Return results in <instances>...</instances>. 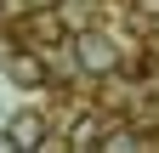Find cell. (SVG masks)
I'll return each mask as SVG.
<instances>
[{
  "label": "cell",
  "instance_id": "obj_1",
  "mask_svg": "<svg viewBox=\"0 0 159 153\" xmlns=\"http://www.w3.org/2000/svg\"><path fill=\"white\" fill-rule=\"evenodd\" d=\"M114 63H119V51H114L108 34H80V68L85 74H108Z\"/></svg>",
  "mask_w": 159,
  "mask_h": 153
},
{
  "label": "cell",
  "instance_id": "obj_2",
  "mask_svg": "<svg viewBox=\"0 0 159 153\" xmlns=\"http://www.w3.org/2000/svg\"><path fill=\"white\" fill-rule=\"evenodd\" d=\"M108 136H102V119L97 113H80V119L68 125V136H63V147H74V153H91V147H102Z\"/></svg>",
  "mask_w": 159,
  "mask_h": 153
},
{
  "label": "cell",
  "instance_id": "obj_3",
  "mask_svg": "<svg viewBox=\"0 0 159 153\" xmlns=\"http://www.w3.org/2000/svg\"><path fill=\"white\" fill-rule=\"evenodd\" d=\"M6 74H11L17 85H46V63H40L34 51H11L6 57Z\"/></svg>",
  "mask_w": 159,
  "mask_h": 153
},
{
  "label": "cell",
  "instance_id": "obj_4",
  "mask_svg": "<svg viewBox=\"0 0 159 153\" xmlns=\"http://www.w3.org/2000/svg\"><path fill=\"white\" fill-rule=\"evenodd\" d=\"M11 142L17 147H46V119H40V113H11Z\"/></svg>",
  "mask_w": 159,
  "mask_h": 153
},
{
  "label": "cell",
  "instance_id": "obj_5",
  "mask_svg": "<svg viewBox=\"0 0 159 153\" xmlns=\"http://www.w3.org/2000/svg\"><path fill=\"white\" fill-rule=\"evenodd\" d=\"M29 34H40V40H63V17H51V11H40L34 23H29Z\"/></svg>",
  "mask_w": 159,
  "mask_h": 153
},
{
  "label": "cell",
  "instance_id": "obj_6",
  "mask_svg": "<svg viewBox=\"0 0 159 153\" xmlns=\"http://www.w3.org/2000/svg\"><path fill=\"white\" fill-rule=\"evenodd\" d=\"M0 147H17V142H11V130H0Z\"/></svg>",
  "mask_w": 159,
  "mask_h": 153
}]
</instances>
